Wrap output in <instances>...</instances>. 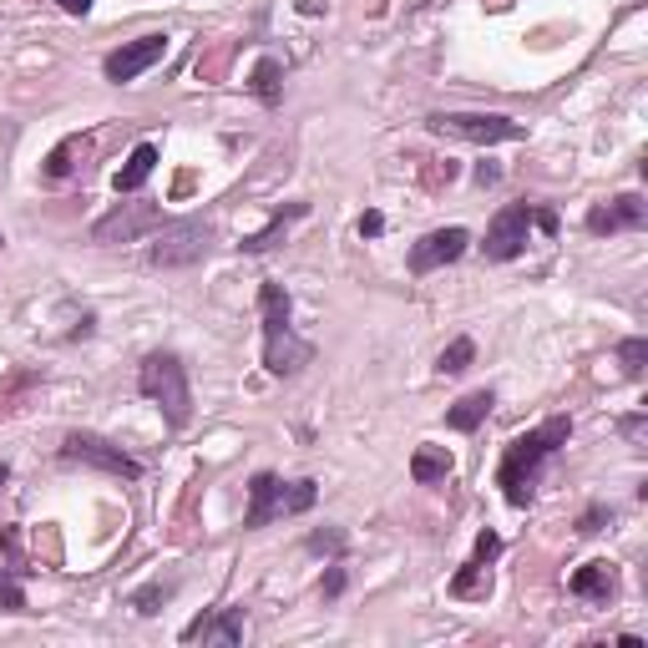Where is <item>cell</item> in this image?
<instances>
[{
    "label": "cell",
    "mask_w": 648,
    "mask_h": 648,
    "mask_svg": "<svg viewBox=\"0 0 648 648\" xmlns=\"http://www.w3.org/2000/svg\"><path fill=\"white\" fill-rule=\"evenodd\" d=\"M527 233H532V203H507L492 228H486V243H481V254L492 259V264H512L522 249H527Z\"/></svg>",
    "instance_id": "obj_7"
},
{
    "label": "cell",
    "mask_w": 648,
    "mask_h": 648,
    "mask_svg": "<svg viewBox=\"0 0 648 648\" xmlns=\"http://www.w3.org/2000/svg\"><path fill=\"white\" fill-rule=\"evenodd\" d=\"M173 593H178V583H162V578H157V583H147V588H137V593H132L127 603H132L137 613H147V618H152V613H162V603H168Z\"/></svg>",
    "instance_id": "obj_22"
},
{
    "label": "cell",
    "mask_w": 648,
    "mask_h": 648,
    "mask_svg": "<svg viewBox=\"0 0 648 648\" xmlns=\"http://www.w3.org/2000/svg\"><path fill=\"white\" fill-rule=\"evenodd\" d=\"M6 481H11V466H6V461H0V486H6Z\"/></svg>",
    "instance_id": "obj_37"
},
{
    "label": "cell",
    "mask_w": 648,
    "mask_h": 648,
    "mask_svg": "<svg viewBox=\"0 0 648 648\" xmlns=\"http://www.w3.org/2000/svg\"><path fill=\"white\" fill-rule=\"evenodd\" d=\"M249 92H254L264 107H279V97H284V66H279L274 56H259V61H254V71H249Z\"/></svg>",
    "instance_id": "obj_18"
},
{
    "label": "cell",
    "mask_w": 648,
    "mask_h": 648,
    "mask_svg": "<svg viewBox=\"0 0 648 648\" xmlns=\"http://www.w3.org/2000/svg\"><path fill=\"white\" fill-rule=\"evenodd\" d=\"M137 390L162 411L168 431H183L193 421V390H188V365L173 350H152L137 370Z\"/></svg>",
    "instance_id": "obj_3"
},
{
    "label": "cell",
    "mask_w": 648,
    "mask_h": 648,
    "mask_svg": "<svg viewBox=\"0 0 648 648\" xmlns=\"http://www.w3.org/2000/svg\"><path fill=\"white\" fill-rule=\"evenodd\" d=\"M350 547V537L340 532V527H319V532H309V552H319V557H340Z\"/></svg>",
    "instance_id": "obj_25"
},
{
    "label": "cell",
    "mask_w": 648,
    "mask_h": 648,
    "mask_svg": "<svg viewBox=\"0 0 648 648\" xmlns=\"http://www.w3.org/2000/svg\"><path fill=\"white\" fill-rule=\"evenodd\" d=\"M451 471H456V461H451L446 446H416V456H411V481H416V486H436V481H446Z\"/></svg>",
    "instance_id": "obj_16"
},
{
    "label": "cell",
    "mask_w": 648,
    "mask_h": 648,
    "mask_svg": "<svg viewBox=\"0 0 648 648\" xmlns=\"http://www.w3.org/2000/svg\"><path fill=\"white\" fill-rule=\"evenodd\" d=\"M304 213H309V203H289V208H279V213H274V223H269L264 233H254V238H243L238 249H243V254H269L274 243L284 238V223H289V218H304Z\"/></svg>",
    "instance_id": "obj_19"
},
{
    "label": "cell",
    "mask_w": 648,
    "mask_h": 648,
    "mask_svg": "<svg viewBox=\"0 0 648 648\" xmlns=\"http://www.w3.org/2000/svg\"><path fill=\"white\" fill-rule=\"evenodd\" d=\"M567 436H573V416H547L537 431H527V436L507 441L502 466H497V486H502V497H507L517 512L532 502V481H537L542 461H547L552 451H562V446H567Z\"/></svg>",
    "instance_id": "obj_1"
},
{
    "label": "cell",
    "mask_w": 648,
    "mask_h": 648,
    "mask_svg": "<svg viewBox=\"0 0 648 648\" xmlns=\"http://www.w3.org/2000/svg\"><path fill=\"white\" fill-rule=\"evenodd\" d=\"M0 249H6V238H0Z\"/></svg>",
    "instance_id": "obj_38"
},
{
    "label": "cell",
    "mask_w": 648,
    "mask_h": 648,
    "mask_svg": "<svg viewBox=\"0 0 648 648\" xmlns=\"http://www.w3.org/2000/svg\"><path fill=\"white\" fill-rule=\"evenodd\" d=\"M492 593V573H486V562H466L461 573L451 578V598H486Z\"/></svg>",
    "instance_id": "obj_20"
},
{
    "label": "cell",
    "mask_w": 648,
    "mask_h": 648,
    "mask_svg": "<svg viewBox=\"0 0 648 648\" xmlns=\"http://www.w3.org/2000/svg\"><path fill=\"white\" fill-rule=\"evenodd\" d=\"M183 638H188V643H193V638H218V643L233 648V643H243V608H223L218 618L203 613V618H193V623L183 628Z\"/></svg>",
    "instance_id": "obj_14"
},
{
    "label": "cell",
    "mask_w": 648,
    "mask_h": 648,
    "mask_svg": "<svg viewBox=\"0 0 648 648\" xmlns=\"http://www.w3.org/2000/svg\"><path fill=\"white\" fill-rule=\"evenodd\" d=\"M162 56H168V36L152 31V36H137V41L117 46V51L102 61V76L117 81V87H127V81H137V76H142L147 66H157Z\"/></svg>",
    "instance_id": "obj_9"
},
{
    "label": "cell",
    "mask_w": 648,
    "mask_h": 648,
    "mask_svg": "<svg viewBox=\"0 0 648 648\" xmlns=\"http://www.w3.org/2000/svg\"><path fill=\"white\" fill-rule=\"evenodd\" d=\"M608 522H613V507H603V502H598V507H588V512L578 517V532H583V537H593V532H603Z\"/></svg>",
    "instance_id": "obj_29"
},
{
    "label": "cell",
    "mask_w": 648,
    "mask_h": 648,
    "mask_svg": "<svg viewBox=\"0 0 648 648\" xmlns=\"http://www.w3.org/2000/svg\"><path fill=\"white\" fill-rule=\"evenodd\" d=\"M21 573H26L21 532H16V527H0V578H21Z\"/></svg>",
    "instance_id": "obj_21"
},
{
    "label": "cell",
    "mask_w": 648,
    "mask_h": 648,
    "mask_svg": "<svg viewBox=\"0 0 648 648\" xmlns=\"http://www.w3.org/2000/svg\"><path fill=\"white\" fill-rule=\"evenodd\" d=\"M648 223V203L638 193H618L608 208L588 213V233H623V228H643Z\"/></svg>",
    "instance_id": "obj_13"
},
{
    "label": "cell",
    "mask_w": 648,
    "mask_h": 648,
    "mask_svg": "<svg viewBox=\"0 0 648 648\" xmlns=\"http://www.w3.org/2000/svg\"><path fill=\"white\" fill-rule=\"evenodd\" d=\"M152 168H157V147H152V142H137L132 157H127V168H117L112 188H117V193H137V188L152 178Z\"/></svg>",
    "instance_id": "obj_17"
},
{
    "label": "cell",
    "mask_w": 648,
    "mask_h": 648,
    "mask_svg": "<svg viewBox=\"0 0 648 648\" xmlns=\"http://www.w3.org/2000/svg\"><path fill=\"white\" fill-rule=\"evenodd\" d=\"M76 147H81V137H66V142L46 157V178H66V173L76 168V162H71V152H76Z\"/></svg>",
    "instance_id": "obj_27"
},
{
    "label": "cell",
    "mask_w": 648,
    "mask_h": 648,
    "mask_svg": "<svg viewBox=\"0 0 648 648\" xmlns=\"http://www.w3.org/2000/svg\"><path fill=\"white\" fill-rule=\"evenodd\" d=\"M385 233V218L370 208V213H360V238H380Z\"/></svg>",
    "instance_id": "obj_33"
},
{
    "label": "cell",
    "mask_w": 648,
    "mask_h": 648,
    "mask_svg": "<svg viewBox=\"0 0 648 648\" xmlns=\"http://www.w3.org/2000/svg\"><path fill=\"white\" fill-rule=\"evenodd\" d=\"M471 360H476V340H466V335H461V340H451V345L441 350L436 370H441V375H461V370H466Z\"/></svg>",
    "instance_id": "obj_23"
},
{
    "label": "cell",
    "mask_w": 648,
    "mask_h": 648,
    "mask_svg": "<svg viewBox=\"0 0 648 648\" xmlns=\"http://www.w3.org/2000/svg\"><path fill=\"white\" fill-rule=\"evenodd\" d=\"M61 461L71 466H97L107 476H122V481H137L142 476V461H132L122 446H112L107 436H92V431H71L61 441Z\"/></svg>",
    "instance_id": "obj_6"
},
{
    "label": "cell",
    "mask_w": 648,
    "mask_h": 648,
    "mask_svg": "<svg viewBox=\"0 0 648 648\" xmlns=\"http://www.w3.org/2000/svg\"><path fill=\"white\" fill-rule=\"evenodd\" d=\"M466 249H471V233L466 228H436V233H426L416 249H411V274H436V269L456 264Z\"/></svg>",
    "instance_id": "obj_10"
},
{
    "label": "cell",
    "mask_w": 648,
    "mask_h": 648,
    "mask_svg": "<svg viewBox=\"0 0 648 648\" xmlns=\"http://www.w3.org/2000/svg\"><path fill=\"white\" fill-rule=\"evenodd\" d=\"M492 405H497L492 390H471V395H461L451 411H446V426H451V431H476L486 416H492Z\"/></svg>",
    "instance_id": "obj_15"
},
{
    "label": "cell",
    "mask_w": 648,
    "mask_h": 648,
    "mask_svg": "<svg viewBox=\"0 0 648 648\" xmlns=\"http://www.w3.org/2000/svg\"><path fill=\"white\" fill-rule=\"evenodd\" d=\"M567 593H573V598H588V603H598V608H608V603L618 598V573H613V562H603V557L583 562L578 573L567 578Z\"/></svg>",
    "instance_id": "obj_11"
},
{
    "label": "cell",
    "mask_w": 648,
    "mask_h": 648,
    "mask_svg": "<svg viewBox=\"0 0 648 648\" xmlns=\"http://www.w3.org/2000/svg\"><path fill=\"white\" fill-rule=\"evenodd\" d=\"M618 431H623L633 446H643V436H648V416H643V411H633V416H623V421H618Z\"/></svg>",
    "instance_id": "obj_31"
},
{
    "label": "cell",
    "mask_w": 648,
    "mask_h": 648,
    "mask_svg": "<svg viewBox=\"0 0 648 648\" xmlns=\"http://www.w3.org/2000/svg\"><path fill=\"white\" fill-rule=\"evenodd\" d=\"M345 583H350V578H345V567H330V573H324V583H319V593H324V598H340Z\"/></svg>",
    "instance_id": "obj_32"
},
{
    "label": "cell",
    "mask_w": 648,
    "mask_h": 648,
    "mask_svg": "<svg viewBox=\"0 0 648 648\" xmlns=\"http://www.w3.org/2000/svg\"><path fill=\"white\" fill-rule=\"evenodd\" d=\"M162 223H168V213L157 203H117L107 218L92 223V243H132V238H142Z\"/></svg>",
    "instance_id": "obj_8"
},
{
    "label": "cell",
    "mask_w": 648,
    "mask_h": 648,
    "mask_svg": "<svg viewBox=\"0 0 648 648\" xmlns=\"http://www.w3.org/2000/svg\"><path fill=\"white\" fill-rule=\"evenodd\" d=\"M497 552H502V537H497V532H481L476 547H471V562H492Z\"/></svg>",
    "instance_id": "obj_30"
},
{
    "label": "cell",
    "mask_w": 648,
    "mask_h": 648,
    "mask_svg": "<svg viewBox=\"0 0 648 648\" xmlns=\"http://www.w3.org/2000/svg\"><path fill=\"white\" fill-rule=\"evenodd\" d=\"M26 608V588L16 578H0V613H21Z\"/></svg>",
    "instance_id": "obj_28"
},
{
    "label": "cell",
    "mask_w": 648,
    "mask_h": 648,
    "mask_svg": "<svg viewBox=\"0 0 648 648\" xmlns=\"http://www.w3.org/2000/svg\"><path fill=\"white\" fill-rule=\"evenodd\" d=\"M532 223H537V228H542L547 238L557 233V213H552V208H532Z\"/></svg>",
    "instance_id": "obj_34"
},
{
    "label": "cell",
    "mask_w": 648,
    "mask_h": 648,
    "mask_svg": "<svg viewBox=\"0 0 648 648\" xmlns=\"http://www.w3.org/2000/svg\"><path fill=\"white\" fill-rule=\"evenodd\" d=\"M426 127L436 137H456V142H476V147H492V142H522L527 127L497 112H431Z\"/></svg>",
    "instance_id": "obj_5"
},
{
    "label": "cell",
    "mask_w": 648,
    "mask_h": 648,
    "mask_svg": "<svg viewBox=\"0 0 648 648\" xmlns=\"http://www.w3.org/2000/svg\"><path fill=\"white\" fill-rule=\"evenodd\" d=\"M618 365H623V375H643V365H648V340H643V335L623 340V345H618Z\"/></svg>",
    "instance_id": "obj_26"
},
{
    "label": "cell",
    "mask_w": 648,
    "mask_h": 648,
    "mask_svg": "<svg viewBox=\"0 0 648 648\" xmlns=\"http://www.w3.org/2000/svg\"><path fill=\"white\" fill-rule=\"evenodd\" d=\"M279 507H284V481H279L274 471H259V476L249 481V512H243V527H249V532L269 527V522L279 517Z\"/></svg>",
    "instance_id": "obj_12"
},
{
    "label": "cell",
    "mask_w": 648,
    "mask_h": 648,
    "mask_svg": "<svg viewBox=\"0 0 648 648\" xmlns=\"http://www.w3.org/2000/svg\"><path fill=\"white\" fill-rule=\"evenodd\" d=\"M314 497H319V486L304 476V481H294L289 492H284V507H279V512H284V517H299V512H309V507H314Z\"/></svg>",
    "instance_id": "obj_24"
},
{
    "label": "cell",
    "mask_w": 648,
    "mask_h": 648,
    "mask_svg": "<svg viewBox=\"0 0 648 648\" xmlns=\"http://www.w3.org/2000/svg\"><path fill=\"white\" fill-rule=\"evenodd\" d=\"M259 314H264V365L269 375H299L314 360V345H304L289 324V294L279 279L259 284Z\"/></svg>",
    "instance_id": "obj_2"
},
{
    "label": "cell",
    "mask_w": 648,
    "mask_h": 648,
    "mask_svg": "<svg viewBox=\"0 0 648 648\" xmlns=\"http://www.w3.org/2000/svg\"><path fill=\"white\" fill-rule=\"evenodd\" d=\"M502 178V168H497V162H481V168H476V183L486 188V183H497Z\"/></svg>",
    "instance_id": "obj_35"
},
{
    "label": "cell",
    "mask_w": 648,
    "mask_h": 648,
    "mask_svg": "<svg viewBox=\"0 0 648 648\" xmlns=\"http://www.w3.org/2000/svg\"><path fill=\"white\" fill-rule=\"evenodd\" d=\"M208 249H213V228L198 218H178V223H162L147 259H152V269H193L208 259Z\"/></svg>",
    "instance_id": "obj_4"
},
{
    "label": "cell",
    "mask_w": 648,
    "mask_h": 648,
    "mask_svg": "<svg viewBox=\"0 0 648 648\" xmlns=\"http://www.w3.org/2000/svg\"><path fill=\"white\" fill-rule=\"evenodd\" d=\"M56 6H61L66 16H87V11H92V0H56Z\"/></svg>",
    "instance_id": "obj_36"
}]
</instances>
